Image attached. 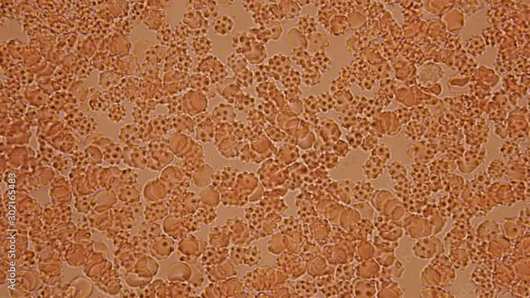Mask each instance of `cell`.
<instances>
[{
  "label": "cell",
  "instance_id": "obj_1",
  "mask_svg": "<svg viewBox=\"0 0 530 298\" xmlns=\"http://www.w3.org/2000/svg\"><path fill=\"white\" fill-rule=\"evenodd\" d=\"M267 66L271 78L280 81L282 77L292 68V61L288 56L278 53L270 58Z\"/></svg>",
  "mask_w": 530,
  "mask_h": 298
},
{
  "label": "cell",
  "instance_id": "obj_2",
  "mask_svg": "<svg viewBox=\"0 0 530 298\" xmlns=\"http://www.w3.org/2000/svg\"><path fill=\"white\" fill-rule=\"evenodd\" d=\"M232 46L237 53L246 57L252 52L254 42L250 39L248 33L239 32L233 37Z\"/></svg>",
  "mask_w": 530,
  "mask_h": 298
},
{
  "label": "cell",
  "instance_id": "obj_3",
  "mask_svg": "<svg viewBox=\"0 0 530 298\" xmlns=\"http://www.w3.org/2000/svg\"><path fill=\"white\" fill-rule=\"evenodd\" d=\"M212 25L216 34L225 37L230 35L234 30L235 19L232 16L225 14L216 18Z\"/></svg>",
  "mask_w": 530,
  "mask_h": 298
},
{
  "label": "cell",
  "instance_id": "obj_4",
  "mask_svg": "<svg viewBox=\"0 0 530 298\" xmlns=\"http://www.w3.org/2000/svg\"><path fill=\"white\" fill-rule=\"evenodd\" d=\"M286 42L291 51L297 49H306V37L297 28H293L289 30L286 37Z\"/></svg>",
  "mask_w": 530,
  "mask_h": 298
},
{
  "label": "cell",
  "instance_id": "obj_5",
  "mask_svg": "<svg viewBox=\"0 0 530 298\" xmlns=\"http://www.w3.org/2000/svg\"><path fill=\"white\" fill-rule=\"evenodd\" d=\"M248 35L252 40L265 46L272 40V35L266 26L250 28Z\"/></svg>",
  "mask_w": 530,
  "mask_h": 298
},
{
  "label": "cell",
  "instance_id": "obj_6",
  "mask_svg": "<svg viewBox=\"0 0 530 298\" xmlns=\"http://www.w3.org/2000/svg\"><path fill=\"white\" fill-rule=\"evenodd\" d=\"M253 41L254 42L253 50L251 53L245 57L246 59L249 63L252 65L261 64L268 57L266 48L263 45Z\"/></svg>",
  "mask_w": 530,
  "mask_h": 298
},
{
  "label": "cell",
  "instance_id": "obj_7",
  "mask_svg": "<svg viewBox=\"0 0 530 298\" xmlns=\"http://www.w3.org/2000/svg\"><path fill=\"white\" fill-rule=\"evenodd\" d=\"M278 4L285 20H292L300 16L301 8L296 1H279Z\"/></svg>",
  "mask_w": 530,
  "mask_h": 298
},
{
  "label": "cell",
  "instance_id": "obj_8",
  "mask_svg": "<svg viewBox=\"0 0 530 298\" xmlns=\"http://www.w3.org/2000/svg\"><path fill=\"white\" fill-rule=\"evenodd\" d=\"M229 68L234 74L247 68L249 63L246 57L240 54L233 53L229 55L227 59Z\"/></svg>",
  "mask_w": 530,
  "mask_h": 298
},
{
  "label": "cell",
  "instance_id": "obj_9",
  "mask_svg": "<svg viewBox=\"0 0 530 298\" xmlns=\"http://www.w3.org/2000/svg\"><path fill=\"white\" fill-rule=\"evenodd\" d=\"M279 81L281 82L283 87L286 89L298 88L302 81L301 74L298 71L292 68Z\"/></svg>",
  "mask_w": 530,
  "mask_h": 298
},
{
  "label": "cell",
  "instance_id": "obj_10",
  "mask_svg": "<svg viewBox=\"0 0 530 298\" xmlns=\"http://www.w3.org/2000/svg\"><path fill=\"white\" fill-rule=\"evenodd\" d=\"M234 79L240 88H249L255 82L253 70L248 68L234 74Z\"/></svg>",
  "mask_w": 530,
  "mask_h": 298
},
{
  "label": "cell",
  "instance_id": "obj_11",
  "mask_svg": "<svg viewBox=\"0 0 530 298\" xmlns=\"http://www.w3.org/2000/svg\"><path fill=\"white\" fill-rule=\"evenodd\" d=\"M291 52L292 59L296 65L304 70L308 69L310 61L309 54L303 49H295Z\"/></svg>",
  "mask_w": 530,
  "mask_h": 298
},
{
  "label": "cell",
  "instance_id": "obj_12",
  "mask_svg": "<svg viewBox=\"0 0 530 298\" xmlns=\"http://www.w3.org/2000/svg\"><path fill=\"white\" fill-rule=\"evenodd\" d=\"M252 18L254 24L257 26H265L269 22L272 21L267 4H265L258 12L253 14Z\"/></svg>",
  "mask_w": 530,
  "mask_h": 298
},
{
  "label": "cell",
  "instance_id": "obj_13",
  "mask_svg": "<svg viewBox=\"0 0 530 298\" xmlns=\"http://www.w3.org/2000/svg\"><path fill=\"white\" fill-rule=\"evenodd\" d=\"M255 82L262 83L268 81L270 78L267 65L263 64L256 66L253 70Z\"/></svg>",
  "mask_w": 530,
  "mask_h": 298
},
{
  "label": "cell",
  "instance_id": "obj_14",
  "mask_svg": "<svg viewBox=\"0 0 530 298\" xmlns=\"http://www.w3.org/2000/svg\"><path fill=\"white\" fill-rule=\"evenodd\" d=\"M312 23H313L312 18L309 16L304 15L298 19L296 28L302 34L306 35L312 32Z\"/></svg>",
  "mask_w": 530,
  "mask_h": 298
},
{
  "label": "cell",
  "instance_id": "obj_15",
  "mask_svg": "<svg viewBox=\"0 0 530 298\" xmlns=\"http://www.w3.org/2000/svg\"><path fill=\"white\" fill-rule=\"evenodd\" d=\"M267 5L268 12L270 16H271L272 21L280 22L282 21L285 20L280 7L279 6L278 2L276 1H270L269 4H267Z\"/></svg>",
  "mask_w": 530,
  "mask_h": 298
},
{
  "label": "cell",
  "instance_id": "obj_16",
  "mask_svg": "<svg viewBox=\"0 0 530 298\" xmlns=\"http://www.w3.org/2000/svg\"><path fill=\"white\" fill-rule=\"evenodd\" d=\"M272 35V40L277 41L280 39L283 33V29L280 22L271 21L266 25Z\"/></svg>",
  "mask_w": 530,
  "mask_h": 298
},
{
  "label": "cell",
  "instance_id": "obj_17",
  "mask_svg": "<svg viewBox=\"0 0 530 298\" xmlns=\"http://www.w3.org/2000/svg\"><path fill=\"white\" fill-rule=\"evenodd\" d=\"M266 4L264 1H243L244 8L247 13H251L252 14L256 13L261 9Z\"/></svg>",
  "mask_w": 530,
  "mask_h": 298
}]
</instances>
